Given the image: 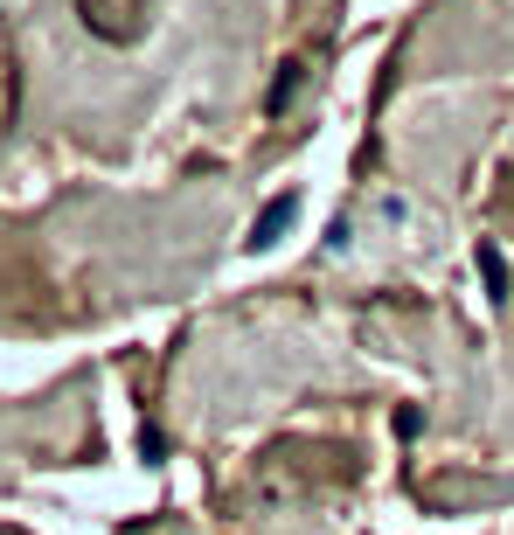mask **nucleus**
Here are the masks:
<instances>
[{"label":"nucleus","instance_id":"obj_2","mask_svg":"<svg viewBox=\"0 0 514 535\" xmlns=\"http://www.w3.org/2000/svg\"><path fill=\"white\" fill-rule=\"evenodd\" d=\"M480 278H487V299H494V306H508V265H501V251H494V244H480Z\"/></svg>","mask_w":514,"mask_h":535},{"label":"nucleus","instance_id":"obj_3","mask_svg":"<svg viewBox=\"0 0 514 535\" xmlns=\"http://www.w3.org/2000/svg\"><path fill=\"white\" fill-rule=\"evenodd\" d=\"M292 98H299V63H292V70H285V77H278V84H271V112H285V105H292Z\"/></svg>","mask_w":514,"mask_h":535},{"label":"nucleus","instance_id":"obj_1","mask_svg":"<svg viewBox=\"0 0 514 535\" xmlns=\"http://www.w3.org/2000/svg\"><path fill=\"white\" fill-rule=\"evenodd\" d=\"M292 223H299V188H285V195H271V202L257 209V223H251V237H244V251H257V258H264V251H271V244H278Z\"/></svg>","mask_w":514,"mask_h":535}]
</instances>
